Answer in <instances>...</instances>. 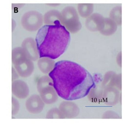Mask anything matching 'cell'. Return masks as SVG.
Returning <instances> with one entry per match:
<instances>
[{
  "label": "cell",
  "mask_w": 125,
  "mask_h": 124,
  "mask_svg": "<svg viewBox=\"0 0 125 124\" xmlns=\"http://www.w3.org/2000/svg\"><path fill=\"white\" fill-rule=\"evenodd\" d=\"M59 109L65 118H73L79 115L80 109L75 103L71 101H65L62 102Z\"/></svg>",
  "instance_id": "obj_9"
},
{
  "label": "cell",
  "mask_w": 125,
  "mask_h": 124,
  "mask_svg": "<svg viewBox=\"0 0 125 124\" xmlns=\"http://www.w3.org/2000/svg\"><path fill=\"white\" fill-rule=\"evenodd\" d=\"M12 62L20 77L27 78L33 73L35 69L33 61L27 57L21 47H17L12 49Z\"/></svg>",
  "instance_id": "obj_3"
},
{
  "label": "cell",
  "mask_w": 125,
  "mask_h": 124,
  "mask_svg": "<svg viewBox=\"0 0 125 124\" xmlns=\"http://www.w3.org/2000/svg\"><path fill=\"white\" fill-rule=\"evenodd\" d=\"M102 88H114L120 89L122 88L121 74H116L114 72L110 71L106 73L103 80Z\"/></svg>",
  "instance_id": "obj_10"
},
{
  "label": "cell",
  "mask_w": 125,
  "mask_h": 124,
  "mask_svg": "<svg viewBox=\"0 0 125 124\" xmlns=\"http://www.w3.org/2000/svg\"><path fill=\"white\" fill-rule=\"evenodd\" d=\"M12 82L16 80L17 79H18L19 78V75L18 74V73L17 72V71L15 70V69H14L12 68Z\"/></svg>",
  "instance_id": "obj_22"
},
{
  "label": "cell",
  "mask_w": 125,
  "mask_h": 124,
  "mask_svg": "<svg viewBox=\"0 0 125 124\" xmlns=\"http://www.w3.org/2000/svg\"><path fill=\"white\" fill-rule=\"evenodd\" d=\"M12 93L17 98L24 99L29 95L30 90L26 82L21 80H16L12 83Z\"/></svg>",
  "instance_id": "obj_11"
},
{
  "label": "cell",
  "mask_w": 125,
  "mask_h": 124,
  "mask_svg": "<svg viewBox=\"0 0 125 124\" xmlns=\"http://www.w3.org/2000/svg\"><path fill=\"white\" fill-rule=\"evenodd\" d=\"M55 65V61L49 58H41L38 60L37 65L40 70L45 74L49 73Z\"/></svg>",
  "instance_id": "obj_15"
},
{
  "label": "cell",
  "mask_w": 125,
  "mask_h": 124,
  "mask_svg": "<svg viewBox=\"0 0 125 124\" xmlns=\"http://www.w3.org/2000/svg\"><path fill=\"white\" fill-rule=\"evenodd\" d=\"M110 18L113 20L117 25H121L122 23V7L118 6L114 7L110 13Z\"/></svg>",
  "instance_id": "obj_18"
},
{
  "label": "cell",
  "mask_w": 125,
  "mask_h": 124,
  "mask_svg": "<svg viewBox=\"0 0 125 124\" xmlns=\"http://www.w3.org/2000/svg\"><path fill=\"white\" fill-rule=\"evenodd\" d=\"M12 110L11 114L15 115L18 114L20 110V104L16 98L12 97Z\"/></svg>",
  "instance_id": "obj_20"
},
{
  "label": "cell",
  "mask_w": 125,
  "mask_h": 124,
  "mask_svg": "<svg viewBox=\"0 0 125 124\" xmlns=\"http://www.w3.org/2000/svg\"><path fill=\"white\" fill-rule=\"evenodd\" d=\"M120 92L118 89L114 88H105L102 93V99L106 104L114 106L118 103Z\"/></svg>",
  "instance_id": "obj_13"
},
{
  "label": "cell",
  "mask_w": 125,
  "mask_h": 124,
  "mask_svg": "<svg viewBox=\"0 0 125 124\" xmlns=\"http://www.w3.org/2000/svg\"><path fill=\"white\" fill-rule=\"evenodd\" d=\"M37 89L45 104H52L56 103L58 96L54 88L52 81L49 76H43L37 81Z\"/></svg>",
  "instance_id": "obj_4"
},
{
  "label": "cell",
  "mask_w": 125,
  "mask_h": 124,
  "mask_svg": "<svg viewBox=\"0 0 125 124\" xmlns=\"http://www.w3.org/2000/svg\"><path fill=\"white\" fill-rule=\"evenodd\" d=\"M43 21L46 25H53L61 22V12L57 10H50L44 15Z\"/></svg>",
  "instance_id": "obj_16"
},
{
  "label": "cell",
  "mask_w": 125,
  "mask_h": 124,
  "mask_svg": "<svg viewBox=\"0 0 125 124\" xmlns=\"http://www.w3.org/2000/svg\"><path fill=\"white\" fill-rule=\"evenodd\" d=\"M104 17L99 13L92 14L86 20V28L91 31H99L101 29Z\"/></svg>",
  "instance_id": "obj_12"
},
{
  "label": "cell",
  "mask_w": 125,
  "mask_h": 124,
  "mask_svg": "<svg viewBox=\"0 0 125 124\" xmlns=\"http://www.w3.org/2000/svg\"><path fill=\"white\" fill-rule=\"evenodd\" d=\"M117 29V25L110 18H105L102 26L99 32L102 35L110 36L115 33Z\"/></svg>",
  "instance_id": "obj_14"
},
{
  "label": "cell",
  "mask_w": 125,
  "mask_h": 124,
  "mask_svg": "<svg viewBox=\"0 0 125 124\" xmlns=\"http://www.w3.org/2000/svg\"><path fill=\"white\" fill-rule=\"evenodd\" d=\"M61 23L69 32L77 33L82 28L79 15L74 7L67 6L61 12Z\"/></svg>",
  "instance_id": "obj_5"
},
{
  "label": "cell",
  "mask_w": 125,
  "mask_h": 124,
  "mask_svg": "<svg viewBox=\"0 0 125 124\" xmlns=\"http://www.w3.org/2000/svg\"><path fill=\"white\" fill-rule=\"evenodd\" d=\"M102 118L103 119H120V115L115 111H107L105 112L102 115Z\"/></svg>",
  "instance_id": "obj_21"
},
{
  "label": "cell",
  "mask_w": 125,
  "mask_h": 124,
  "mask_svg": "<svg viewBox=\"0 0 125 124\" xmlns=\"http://www.w3.org/2000/svg\"><path fill=\"white\" fill-rule=\"evenodd\" d=\"M46 118V119H64L65 118L59 108H52L47 112Z\"/></svg>",
  "instance_id": "obj_19"
},
{
  "label": "cell",
  "mask_w": 125,
  "mask_h": 124,
  "mask_svg": "<svg viewBox=\"0 0 125 124\" xmlns=\"http://www.w3.org/2000/svg\"><path fill=\"white\" fill-rule=\"evenodd\" d=\"M70 40V32L60 21L43 26L38 30L35 39L40 58H58L65 52Z\"/></svg>",
  "instance_id": "obj_2"
},
{
  "label": "cell",
  "mask_w": 125,
  "mask_h": 124,
  "mask_svg": "<svg viewBox=\"0 0 125 124\" xmlns=\"http://www.w3.org/2000/svg\"><path fill=\"white\" fill-rule=\"evenodd\" d=\"M21 48L27 57L32 61H36L39 59L36 42L33 38L28 37L24 39L21 44Z\"/></svg>",
  "instance_id": "obj_8"
},
{
  "label": "cell",
  "mask_w": 125,
  "mask_h": 124,
  "mask_svg": "<svg viewBox=\"0 0 125 124\" xmlns=\"http://www.w3.org/2000/svg\"><path fill=\"white\" fill-rule=\"evenodd\" d=\"M25 106L27 111L32 114H38L43 111L45 103L39 95L34 94L26 100Z\"/></svg>",
  "instance_id": "obj_7"
},
{
  "label": "cell",
  "mask_w": 125,
  "mask_h": 124,
  "mask_svg": "<svg viewBox=\"0 0 125 124\" xmlns=\"http://www.w3.org/2000/svg\"><path fill=\"white\" fill-rule=\"evenodd\" d=\"M49 77L58 96L66 101L84 98L95 87L90 73L82 66L69 60L55 63Z\"/></svg>",
  "instance_id": "obj_1"
},
{
  "label": "cell",
  "mask_w": 125,
  "mask_h": 124,
  "mask_svg": "<svg viewBox=\"0 0 125 124\" xmlns=\"http://www.w3.org/2000/svg\"><path fill=\"white\" fill-rule=\"evenodd\" d=\"M43 15L38 11L32 10L25 13L21 19V24L25 29L30 32H35L42 26Z\"/></svg>",
  "instance_id": "obj_6"
},
{
  "label": "cell",
  "mask_w": 125,
  "mask_h": 124,
  "mask_svg": "<svg viewBox=\"0 0 125 124\" xmlns=\"http://www.w3.org/2000/svg\"><path fill=\"white\" fill-rule=\"evenodd\" d=\"M78 14L82 18H88L93 14L94 5L92 4H79L77 6Z\"/></svg>",
  "instance_id": "obj_17"
}]
</instances>
